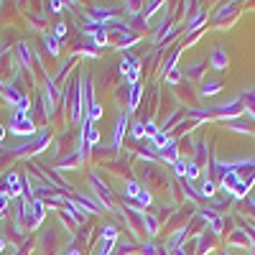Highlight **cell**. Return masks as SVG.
Masks as SVG:
<instances>
[{"instance_id": "6da1fadb", "label": "cell", "mask_w": 255, "mask_h": 255, "mask_svg": "<svg viewBox=\"0 0 255 255\" xmlns=\"http://www.w3.org/2000/svg\"><path fill=\"white\" fill-rule=\"evenodd\" d=\"M8 130H10L13 135H33V133H36V125H33V120H31L28 115L15 113V115L10 118V123H8Z\"/></svg>"}, {"instance_id": "7a4b0ae2", "label": "cell", "mask_w": 255, "mask_h": 255, "mask_svg": "<svg viewBox=\"0 0 255 255\" xmlns=\"http://www.w3.org/2000/svg\"><path fill=\"white\" fill-rule=\"evenodd\" d=\"M120 72L125 74L128 84L133 87V84H138V77H140V61L135 56H125L123 64H120Z\"/></svg>"}, {"instance_id": "3957f363", "label": "cell", "mask_w": 255, "mask_h": 255, "mask_svg": "<svg viewBox=\"0 0 255 255\" xmlns=\"http://www.w3.org/2000/svg\"><path fill=\"white\" fill-rule=\"evenodd\" d=\"M90 181H92V186H95V191H97V197H100V202L102 204H110V199H113V194H110V189H108V184H105L97 174H90Z\"/></svg>"}, {"instance_id": "277c9868", "label": "cell", "mask_w": 255, "mask_h": 255, "mask_svg": "<svg viewBox=\"0 0 255 255\" xmlns=\"http://www.w3.org/2000/svg\"><path fill=\"white\" fill-rule=\"evenodd\" d=\"M5 194L8 197H23V186H20V176L18 174H8V179H5Z\"/></svg>"}, {"instance_id": "5b68a950", "label": "cell", "mask_w": 255, "mask_h": 255, "mask_svg": "<svg viewBox=\"0 0 255 255\" xmlns=\"http://www.w3.org/2000/svg\"><path fill=\"white\" fill-rule=\"evenodd\" d=\"M156 156H158L161 161H166V163H176V158H179V153H176V140L171 138V140L161 148V151H156Z\"/></svg>"}, {"instance_id": "8992f818", "label": "cell", "mask_w": 255, "mask_h": 255, "mask_svg": "<svg viewBox=\"0 0 255 255\" xmlns=\"http://www.w3.org/2000/svg\"><path fill=\"white\" fill-rule=\"evenodd\" d=\"M125 130H128V115L120 113V115H118V125H115V135H113V148H120Z\"/></svg>"}, {"instance_id": "52a82bcc", "label": "cell", "mask_w": 255, "mask_h": 255, "mask_svg": "<svg viewBox=\"0 0 255 255\" xmlns=\"http://www.w3.org/2000/svg\"><path fill=\"white\" fill-rule=\"evenodd\" d=\"M209 67L212 69H225L227 67V54H225V49H215V51H212L209 54Z\"/></svg>"}, {"instance_id": "ba28073f", "label": "cell", "mask_w": 255, "mask_h": 255, "mask_svg": "<svg viewBox=\"0 0 255 255\" xmlns=\"http://www.w3.org/2000/svg\"><path fill=\"white\" fill-rule=\"evenodd\" d=\"M140 95H143V87H140V84H133V87H130V97H128V113H133L138 108Z\"/></svg>"}, {"instance_id": "9c48e42d", "label": "cell", "mask_w": 255, "mask_h": 255, "mask_svg": "<svg viewBox=\"0 0 255 255\" xmlns=\"http://www.w3.org/2000/svg\"><path fill=\"white\" fill-rule=\"evenodd\" d=\"M220 90H222V82H217V79H212V82H204V87H202V97L217 95Z\"/></svg>"}, {"instance_id": "30bf717a", "label": "cell", "mask_w": 255, "mask_h": 255, "mask_svg": "<svg viewBox=\"0 0 255 255\" xmlns=\"http://www.w3.org/2000/svg\"><path fill=\"white\" fill-rule=\"evenodd\" d=\"M143 230L148 232V235H156L158 232V220L153 215H148V212H145V220H143Z\"/></svg>"}, {"instance_id": "8fae6325", "label": "cell", "mask_w": 255, "mask_h": 255, "mask_svg": "<svg viewBox=\"0 0 255 255\" xmlns=\"http://www.w3.org/2000/svg\"><path fill=\"white\" fill-rule=\"evenodd\" d=\"M113 250H115V240L113 238H102V243H100L95 255H113Z\"/></svg>"}, {"instance_id": "7c38bea8", "label": "cell", "mask_w": 255, "mask_h": 255, "mask_svg": "<svg viewBox=\"0 0 255 255\" xmlns=\"http://www.w3.org/2000/svg\"><path fill=\"white\" fill-rule=\"evenodd\" d=\"M138 194H140V184L130 179V181L125 184V199H135Z\"/></svg>"}, {"instance_id": "4fadbf2b", "label": "cell", "mask_w": 255, "mask_h": 255, "mask_svg": "<svg viewBox=\"0 0 255 255\" xmlns=\"http://www.w3.org/2000/svg\"><path fill=\"white\" fill-rule=\"evenodd\" d=\"M92 38H95V46H105V44H108V31L97 28V31L92 33Z\"/></svg>"}, {"instance_id": "5bb4252c", "label": "cell", "mask_w": 255, "mask_h": 255, "mask_svg": "<svg viewBox=\"0 0 255 255\" xmlns=\"http://www.w3.org/2000/svg\"><path fill=\"white\" fill-rule=\"evenodd\" d=\"M130 135L133 138H145V123H133V128H130Z\"/></svg>"}, {"instance_id": "9a60e30c", "label": "cell", "mask_w": 255, "mask_h": 255, "mask_svg": "<svg viewBox=\"0 0 255 255\" xmlns=\"http://www.w3.org/2000/svg\"><path fill=\"white\" fill-rule=\"evenodd\" d=\"M44 41H46V46H49V54L56 56V54H59V41H56V36H49V33H46Z\"/></svg>"}, {"instance_id": "2e32d148", "label": "cell", "mask_w": 255, "mask_h": 255, "mask_svg": "<svg viewBox=\"0 0 255 255\" xmlns=\"http://www.w3.org/2000/svg\"><path fill=\"white\" fill-rule=\"evenodd\" d=\"M135 199H138V204H143V207H148V204L153 202V199H151V191H145V189H140V194H138Z\"/></svg>"}, {"instance_id": "e0dca14e", "label": "cell", "mask_w": 255, "mask_h": 255, "mask_svg": "<svg viewBox=\"0 0 255 255\" xmlns=\"http://www.w3.org/2000/svg\"><path fill=\"white\" fill-rule=\"evenodd\" d=\"M161 5H163V3H148V5H143L140 15H151V13H156V10H158Z\"/></svg>"}, {"instance_id": "ac0fdd59", "label": "cell", "mask_w": 255, "mask_h": 255, "mask_svg": "<svg viewBox=\"0 0 255 255\" xmlns=\"http://www.w3.org/2000/svg\"><path fill=\"white\" fill-rule=\"evenodd\" d=\"M212 194H215V184L207 179V181L202 184V197H212Z\"/></svg>"}, {"instance_id": "d6986e66", "label": "cell", "mask_w": 255, "mask_h": 255, "mask_svg": "<svg viewBox=\"0 0 255 255\" xmlns=\"http://www.w3.org/2000/svg\"><path fill=\"white\" fill-rule=\"evenodd\" d=\"M174 168H176V174H179L181 179L186 176V161H184V158H176V163H174Z\"/></svg>"}, {"instance_id": "ffe728a7", "label": "cell", "mask_w": 255, "mask_h": 255, "mask_svg": "<svg viewBox=\"0 0 255 255\" xmlns=\"http://www.w3.org/2000/svg\"><path fill=\"white\" fill-rule=\"evenodd\" d=\"M8 204H10V197L5 194V191H0V215H3V212L8 209Z\"/></svg>"}, {"instance_id": "44dd1931", "label": "cell", "mask_w": 255, "mask_h": 255, "mask_svg": "<svg viewBox=\"0 0 255 255\" xmlns=\"http://www.w3.org/2000/svg\"><path fill=\"white\" fill-rule=\"evenodd\" d=\"M18 51H20V59H23V61H26V67H28V61H31V51H28V46H26V44H20Z\"/></svg>"}, {"instance_id": "7402d4cb", "label": "cell", "mask_w": 255, "mask_h": 255, "mask_svg": "<svg viewBox=\"0 0 255 255\" xmlns=\"http://www.w3.org/2000/svg\"><path fill=\"white\" fill-rule=\"evenodd\" d=\"M179 79H181V77H179V72H176V69H174V72H168V74H166V82H168V84H176Z\"/></svg>"}, {"instance_id": "603a6c76", "label": "cell", "mask_w": 255, "mask_h": 255, "mask_svg": "<svg viewBox=\"0 0 255 255\" xmlns=\"http://www.w3.org/2000/svg\"><path fill=\"white\" fill-rule=\"evenodd\" d=\"M64 33H67V23H56V28H54V36H56V38H61Z\"/></svg>"}, {"instance_id": "cb8c5ba5", "label": "cell", "mask_w": 255, "mask_h": 255, "mask_svg": "<svg viewBox=\"0 0 255 255\" xmlns=\"http://www.w3.org/2000/svg\"><path fill=\"white\" fill-rule=\"evenodd\" d=\"M156 133H158V128H156L153 123H145V135H151V138H153Z\"/></svg>"}, {"instance_id": "d4e9b609", "label": "cell", "mask_w": 255, "mask_h": 255, "mask_svg": "<svg viewBox=\"0 0 255 255\" xmlns=\"http://www.w3.org/2000/svg\"><path fill=\"white\" fill-rule=\"evenodd\" d=\"M143 255H161V253L156 250V245H143Z\"/></svg>"}, {"instance_id": "484cf974", "label": "cell", "mask_w": 255, "mask_h": 255, "mask_svg": "<svg viewBox=\"0 0 255 255\" xmlns=\"http://www.w3.org/2000/svg\"><path fill=\"white\" fill-rule=\"evenodd\" d=\"M49 8H51L54 13H59V10L64 8V3H59V0H51V3H49Z\"/></svg>"}, {"instance_id": "4316f807", "label": "cell", "mask_w": 255, "mask_h": 255, "mask_svg": "<svg viewBox=\"0 0 255 255\" xmlns=\"http://www.w3.org/2000/svg\"><path fill=\"white\" fill-rule=\"evenodd\" d=\"M3 135H5V125H0V140H3Z\"/></svg>"}, {"instance_id": "83f0119b", "label": "cell", "mask_w": 255, "mask_h": 255, "mask_svg": "<svg viewBox=\"0 0 255 255\" xmlns=\"http://www.w3.org/2000/svg\"><path fill=\"white\" fill-rule=\"evenodd\" d=\"M3 248H5V243H3V240H0V253H3Z\"/></svg>"}, {"instance_id": "f1b7e54d", "label": "cell", "mask_w": 255, "mask_h": 255, "mask_svg": "<svg viewBox=\"0 0 255 255\" xmlns=\"http://www.w3.org/2000/svg\"><path fill=\"white\" fill-rule=\"evenodd\" d=\"M67 255H79V253H77V250H72V253H67Z\"/></svg>"}, {"instance_id": "f546056e", "label": "cell", "mask_w": 255, "mask_h": 255, "mask_svg": "<svg viewBox=\"0 0 255 255\" xmlns=\"http://www.w3.org/2000/svg\"><path fill=\"white\" fill-rule=\"evenodd\" d=\"M176 255H184V253H181V250H176Z\"/></svg>"}]
</instances>
